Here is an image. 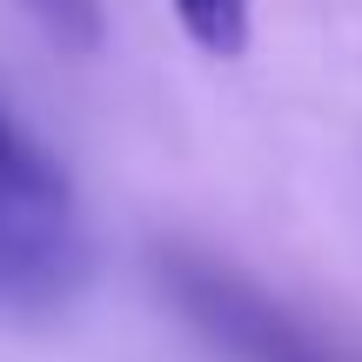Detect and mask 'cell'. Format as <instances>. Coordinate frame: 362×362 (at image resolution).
Here are the masks:
<instances>
[{
  "label": "cell",
  "mask_w": 362,
  "mask_h": 362,
  "mask_svg": "<svg viewBox=\"0 0 362 362\" xmlns=\"http://www.w3.org/2000/svg\"><path fill=\"white\" fill-rule=\"evenodd\" d=\"M161 288L175 296V309L202 329L228 362H362L356 349L329 342L322 329H309L302 315H288L269 288H255L242 269L202 255V248H161L155 255Z\"/></svg>",
  "instance_id": "cell-2"
},
{
  "label": "cell",
  "mask_w": 362,
  "mask_h": 362,
  "mask_svg": "<svg viewBox=\"0 0 362 362\" xmlns=\"http://www.w3.org/2000/svg\"><path fill=\"white\" fill-rule=\"evenodd\" d=\"M175 21L202 54H242L248 47V0H175Z\"/></svg>",
  "instance_id": "cell-3"
},
{
  "label": "cell",
  "mask_w": 362,
  "mask_h": 362,
  "mask_svg": "<svg viewBox=\"0 0 362 362\" xmlns=\"http://www.w3.org/2000/svg\"><path fill=\"white\" fill-rule=\"evenodd\" d=\"M40 27H47L54 47H74V54H94L101 47V0H21Z\"/></svg>",
  "instance_id": "cell-4"
},
{
  "label": "cell",
  "mask_w": 362,
  "mask_h": 362,
  "mask_svg": "<svg viewBox=\"0 0 362 362\" xmlns=\"http://www.w3.org/2000/svg\"><path fill=\"white\" fill-rule=\"evenodd\" d=\"M94 248L67 168L0 107V315H54L88 288Z\"/></svg>",
  "instance_id": "cell-1"
}]
</instances>
